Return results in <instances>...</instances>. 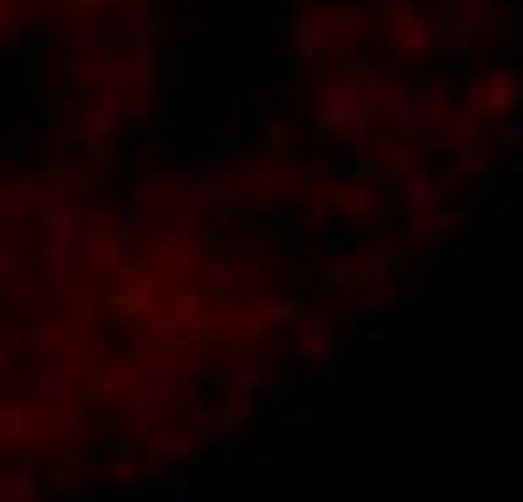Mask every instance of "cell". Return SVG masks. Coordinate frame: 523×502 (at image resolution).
<instances>
[{"mask_svg": "<svg viewBox=\"0 0 523 502\" xmlns=\"http://www.w3.org/2000/svg\"><path fill=\"white\" fill-rule=\"evenodd\" d=\"M382 189H388V199L398 204L408 220H435V215H440V199H445L450 184H445L440 173H429V168H408V173L382 168Z\"/></svg>", "mask_w": 523, "mask_h": 502, "instance_id": "obj_1", "label": "cell"}, {"mask_svg": "<svg viewBox=\"0 0 523 502\" xmlns=\"http://www.w3.org/2000/svg\"><path fill=\"white\" fill-rule=\"evenodd\" d=\"M100 27L110 42H121L126 53H152V42L163 37V16L152 6H131V0H110L100 11Z\"/></svg>", "mask_w": 523, "mask_h": 502, "instance_id": "obj_2", "label": "cell"}, {"mask_svg": "<svg viewBox=\"0 0 523 502\" xmlns=\"http://www.w3.org/2000/svg\"><path fill=\"white\" fill-rule=\"evenodd\" d=\"M194 325H204V299L189 288L173 309H163V314H142V319H136V335H142V340H184Z\"/></svg>", "mask_w": 523, "mask_h": 502, "instance_id": "obj_3", "label": "cell"}, {"mask_svg": "<svg viewBox=\"0 0 523 502\" xmlns=\"http://www.w3.org/2000/svg\"><path fill=\"white\" fill-rule=\"evenodd\" d=\"M288 178H304V184H314V189H340V184H356V168L335 147H314L304 157H293Z\"/></svg>", "mask_w": 523, "mask_h": 502, "instance_id": "obj_4", "label": "cell"}, {"mask_svg": "<svg viewBox=\"0 0 523 502\" xmlns=\"http://www.w3.org/2000/svg\"><path fill=\"white\" fill-rule=\"evenodd\" d=\"M388 204L393 199H388V189H382V184H356L346 194V204L335 210V220L351 225L356 236H367V231H377V225H382V210H388Z\"/></svg>", "mask_w": 523, "mask_h": 502, "instance_id": "obj_5", "label": "cell"}, {"mask_svg": "<svg viewBox=\"0 0 523 502\" xmlns=\"http://www.w3.org/2000/svg\"><path fill=\"white\" fill-rule=\"evenodd\" d=\"M293 37H299L304 42V48H314V53H346V42H340V37H346V16H340V11H304L299 21H293Z\"/></svg>", "mask_w": 523, "mask_h": 502, "instance_id": "obj_6", "label": "cell"}, {"mask_svg": "<svg viewBox=\"0 0 523 502\" xmlns=\"http://www.w3.org/2000/svg\"><path fill=\"white\" fill-rule=\"evenodd\" d=\"M142 84H152V53H105V79H100V89L136 95Z\"/></svg>", "mask_w": 523, "mask_h": 502, "instance_id": "obj_7", "label": "cell"}, {"mask_svg": "<svg viewBox=\"0 0 523 502\" xmlns=\"http://www.w3.org/2000/svg\"><path fill=\"white\" fill-rule=\"evenodd\" d=\"M382 116H388V126L398 136H419L424 131V95H419L414 84H393V95H388V105H382Z\"/></svg>", "mask_w": 523, "mask_h": 502, "instance_id": "obj_8", "label": "cell"}, {"mask_svg": "<svg viewBox=\"0 0 523 502\" xmlns=\"http://www.w3.org/2000/svg\"><path fill=\"white\" fill-rule=\"evenodd\" d=\"M157 293H163V272L147 267V262H131L121 272V309H142V304H157Z\"/></svg>", "mask_w": 523, "mask_h": 502, "instance_id": "obj_9", "label": "cell"}, {"mask_svg": "<svg viewBox=\"0 0 523 502\" xmlns=\"http://www.w3.org/2000/svg\"><path fill=\"white\" fill-rule=\"evenodd\" d=\"M126 121L131 126H168V89L142 84L136 95H126Z\"/></svg>", "mask_w": 523, "mask_h": 502, "instance_id": "obj_10", "label": "cell"}, {"mask_svg": "<svg viewBox=\"0 0 523 502\" xmlns=\"http://www.w3.org/2000/svg\"><path fill=\"white\" fill-rule=\"evenodd\" d=\"M32 204H48V184H32V178H0V215H21V210H32Z\"/></svg>", "mask_w": 523, "mask_h": 502, "instance_id": "obj_11", "label": "cell"}, {"mask_svg": "<svg viewBox=\"0 0 523 502\" xmlns=\"http://www.w3.org/2000/svg\"><path fill=\"white\" fill-rule=\"evenodd\" d=\"M6 309H16L21 319H32L42 309V288H37V262H21V272L11 278V293H6Z\"/></svg>", "mask_w": 523, "mask_h": 502, "instance_id": "obj_12", "label": "cell"}, {"mask_svg": "<svg viewBox=\"0 0 523 502\" xmlns=\"http://www.w3.org/2000/svg\"><path fill=\"white\" fill-rule=\"evenodd\" d=\"M199 84H204V58L178 42V48L168 53V89H173V95H184V89H199Z\"/></svg>", "mask_w": 523, "mask_h": 502, "instance_id": "obj_13", "label": "cell"}, {"mask_svg": "<svg viewBox=\"0 0 523 502\" xmlns=\"http://www.w3.org/2000/svg\"><path fill=\"white\" fill-rule=\"evenodd\" d=\"M419 95H424V131L419 136H440L445 131V116H450V89L440 84V74H429Z\"/></svg>", "mask_w": 523, "mask_h": 502, "instance_id": "obj_14", "label": "cell"}, {"mask_svg": "<svg viewBox=\"0 0 523 502\" xmlns=\"http://www.w3.org/2000/svg\"><path fill=\"white\" fill-rule=\"evenodd\" d=\"M142 236H147V215L136 210H116V220H110V241H116L121 257H131V251H142Z\"/></svg>", "mask_w": 523, "mask_h": 502, "instance_id": "obj_15", "label": "cell"}, {"mask_svg": "<svg viewBox=\"0 0 523 502\" xmlns=\"http://www.w3.org/2000/svg\"><path fill=\"white\" fill-rule=\"evenodd\" d=\"M236 283H241V272L231 267V257H210V262H204V272H199V288L210 293L215 304H225V299H231V293H236Z\"/></svg>", "mask_w": 523, "mask_h": 502, "instance_id": "obj_16", "label": "cell"}, {"mask_svg": "<svg viewBox=\"0 0 523 502\" xmlns=\"http://www.w3.org/2000/svg\"><path fill=\"white\" fill-rule=\"evenodd\" d=\"M95 393L105 398H121V393H136V361L121 356V361H105V367H95Z\"/></svg>", "mask_w": 523, "mask_h": 502, "instance_id": "obj_17", "label": "cell"}, {"mask_svg": "<svg viewBox=\"0 0 523 502\" xmlns=\"http://www.w3.org/2000/svg\"><path fill=\"white\" fill-rule=\"evenodd\" d=\"M84 126L100 131V136H121V131L131 126V121H126V100H105V95H100L95 105L84 110Z\"/></svg>", "mask_w": 523, "mask_h": 502, "instance_id": "obj_18", "label": "cell"}, {"mask_svg": "<svg viewBox=\"0 0 523 502\" xmlns=\"http://www.w3.org/2000/svg\"><path fill=\"white\" fill-rule=\"evenodd\" d=\"M398 267V246L393 241H382V236H372L367 246H361V272L377 283V278H388V272Z\"/></svg>", "mask_w": 523, "mask_h": 502, "instance_id": "obj_19", "label": "cell"}, {"mask_svg": "<svg viewBox=\"0 0 523 502\" xmlns=\"http://www.w3.org/2000/svg\"><path fill=\"white\" fill-rule=\"evenodd\" d=\"M58 74H63V84H100L105 79V58H95V53H68L58 63Z\"/></svg>", "mask_w": 523, "mask_h": 502, "instance_id": "obj_20", "label": "cell"}, {"mask_svg": "<svg viewBox=\"0 0 523 502\" xmlns=\"http://www.w3.org/2000/svg\"><path fill=\"white\" fill-rule=\"evenodd\" d=\"M335 152H340V157H356V163H361V157H377L382 147H377L372 126H340V131H335Z\"/></svg>", "mask_w": 523, "mask_h": 502, "instance_id": "obj_21", "label": "cell"}, {"mask_svg": "<svg viewBox=\"0 0 523 502\" xmlns=\"http://www.w3.org/2000/svg\"><path fill=\"white\" fill-rule=\"evenodd\" d=\"M246 142V126H204L199 131V152H215V157H236Z\"/></svg>", "mask_w": 523, "mask_h": 502, "instance_id": "obj_22", "label": "cell"}, {"mask_svg": "<svg viewBox=\"0 0 523 502\" xmlns=\"http://www.w3.org/2000/svg\"><path fill=\"white\" fill-rule=\"evenodd\" d=\"M429 241H440V225H435V220H414V225H408V231L393 241V246H398V262H414Z\"/></svg>", "mask_w": 523, "mask_h": 502, "instance_id": "obj_23", "label": "cell"}, {"mask_svg": "<svg viewBox=\"0 0 523 502\" xmlns=\"http://www.w3.org/2000/svg\"><path fill=\"white\" fill-rule=\"evenodd\" d=\"M330 335H335V319L330 314H314V309H304L299 325H293V340H299V346H325Z\"/></svg>", "mask_w": 523, "mask_h": 502, "instance_id": "obj_24", "label": "cell"}, {"mask_svg": "<svg viewBox=\"0 0 523 502\" xmlns=\"http://www.w3.org/2000/svg\"><path fill=\"white\" fill-rule=\"evenodd\" d=\"M152 257H157V262H194L199 246H194L184 231H163V241L152 246Z\"/></svg>", "mask_w": 523, "mask_h": 502, "instance_id": "obj_25", "label": "cell"}, {"mask_svg": "<svg viewBox=\"0 0 523 502\" xmlns=\"http://www.w3.org/2000/svg\"><path fill=\"white\" fill-rule=\"evenodd\" d=\"M335 377H340V356H325V351L304 356V367H299V382H335Z\"/></svg>", "mask_w": 523, "mask_h": 502, "instance_id": "obj_26", "label": "cell"}, {"mask_svg": "<svg viewBox=\"0 0 523 502\" xmlns=\"http://www.w3.org/2000/svg\"><path fill=\"white\" fill-rule=\"evenodd\" d=\"M204 330H210V335H241V309L231 299L215 304L210 314H204Z\"/></svg>", "mask_w": 523, "mask_h": 502, "instance_id": "obj_27", "label": "cell"}, {"mask_svg": "<svg viewBox=\"0 0 523 502\" xmlns=\"http://www.w3.org/2000/svg\"><path fill=\"white\" fill-rule=\"evenodd\" d=\"M450 173H456V178L487 173V152H482V147H471V142H461L456 152H450Z\"/></svg>", "mask_w": 523, "mask_h": 502, "instance_id": "obj_28", "label": "cell"}, {"mask_svg": "<svg viewBox=\"0 0 523 502\" xmlns=\"http://www.w3.org/2000/svg\"><path fill=\"white\" fill-rule=\"evenodd\" d=\"M246 194L257 199V215H262V210H278V199H283V184H278V178H272V173H257L252 184H246Z\"/></svg>", "mask_w": 523, "mask_h": 502, "instance_id": "obj_29", "label": "cell"}, {"mask_svg": "<svg viewBox=\"0 0 523 502\" xmlns=\"http://www.w3.org/2000/svg\"><path fill=\"white\" fill-rule=\"evenodd\" d=\"M361 304H367V314H382V309H393V304H398V283H393V278H377L367 293H361Z\"/></svg>", "mask_w": 523, "mask_h": 502, "instance_id": "obj_30", "label": "cell"}, {"mask_svg": "<svg viewBox=\"0 0 523 502\" xmlns=\"http://www.w3.org/2000/svg\"><path fill=\"white\" fill-rule=\"evenodd\" d=\"M325 314L335 319V325H346V319H361V314H367V304H361V293H335V299L325 304Z\"/></svg>", "mask_w": 523, "mask_h": 502, "instance_id": "obj_31", "label": "cell"}, {"mask_svg": "<svg viewBox=\"0 0 523 502\" xmlns=\"http://www.w3.org/2000/svg\"><path fill=\"white\" fill-rule=\"evenodd\" d=\"M346 283H361V257H340L325 267V288H346Z\"/></svg>", "mask_w": 523, "mask_h": 502, "instance_id": "obj_32", "label": "cell"}, {"mask_svg": "<svg viewBox=\"0 0 523 502\" xmlns=\"http://www.w3.org/2000/svg\"><path fill=\"white\" fill-rule=\"evenodd\" d=\"M236 382H241V387H257V393H262V387L272 382V377H267V356H262V351L246 356L241 367H236Z\"/></svg>", "mask_w": 523, "mask_h": 502, "instance_id": "obj_33", "label": "cell"}, {"mask_svg": "<svg viewBox=\"0 0 523 502\" xmlns=\"http://www.w3.org/2000/svg\"><path fill=\"white\" fill-rule=\"evenodd\" d=\"M330 220H335V210H330L325 199H314V194H309V199H304V231H314V236H320Z\"/></svg>", "mask_w": 523, "mask_h": 502, "instance_id": "obj_34", "label": "cell"}, {"mask_svg": "<svg viewBox=\"0 0 523 502\" xmlns=\"http://www.w3.org/2000/svg\"><path fill=\"white\" fill-rule=\"evenodd\" d=\"M0 152H6V157H27L32 152V136L21 126H6V131H0Z\"/></svg>", "mask_w": 523, "mask_h": 502, "instance_id": "obj_35", "label": "cell"}, {"mask_svg": "<svg viewBox=\"0 0 523 502\" xmlns=\"http://www.w3.org/2000/svg\"><path fill=\"white\" fill-rule=\"evenodd\" d=\"M293 346H299V340H293V335H267L257 351H262L267 361H288V356H293Z\"/></svg>", "mask_w": 523, "mask_h": 502, "instance_id": "obj_36", "label": "cell"}, {"mask_svg": "<svg viewBox=\"0 0 523 502\" xmlns=\"http://www.w3.org/2000/svg\"><path fill=\"white\" fill-rule=\"evenodd\" d=\"M63 361H68V367H74V377H79V372H89V361H95V351H89V340H84V335H74V346L63 351Z\"/></svg>", "mask_w": 523, "mask_h": 502, "instance_id": "obj_37", "label": "cell"}, {"mask_svg": "<svg viewBox=\"0 0 523 502\" xmlns=\"http://www.w3.org/2000/svg\"><path fill=\"white\" fill-rule=\"evenodd\" d=\"M293 393H299V382H283V377H272V382L262 387V398H267V403H288Z\"/></svg>", "mask_w": 523, "mask_h": 502, "instance_id": "obj_38", "label": "cell"}, {"mask_svg": "<svg viewBox=\"0 0 523 502\" xmlns=\"http://www.w3.org/2000/svg\"><path fill=\"white\" fill-rule=\"evenodd\" d=\"M241 283H246V293H257V299H262V293H278V288H272V278H267L262 267H252V272H246Z\"/></svg>", "mask_w": 523, "mask_h": 502, "instance_id": "obj_39", "label": "cell"}, {"mask_svg": "<svg viewBox=\"0 0 523 502\" xmlns=\"http://www.w3.org/2000/svg\"><path fill=\"white\" fill-rule=\"evenodd\" d=\"M0 37L16 42L21 37V21H16V6H0Z\"/></svg>", "mask_w": 523, "mask_h": 502, "instance_id": "obj_40", "label": "cell"}, {"mask_svg": "<svg viewBox=\"0 0 523 502\" xmlns=\"http://www.w3.org/2000/svg\"><path fill=\"white\" fill-rule=\"evenodd\" d=\"M267 241H272L267 225H246V251H267Z\"/></svg>", "mask_w": 523, "mask_h": 502, "instance_id": "obj_41", "label": "cell"}, {"mask_svg": "<svg viewBox=\"0 0 523 502\" xmlns=\"http://www.w3.org/2000/svg\"><path fill=\"white\" fill-rule=\"evenodd\" d=\"M189 424H194V429H215V408H204V403H189Z\"/></svg>", "mask_w": 523, "mask_h": 502, "instance_id": "obj_42", "label": "cell"}, {"mask_svg": "<svg viewBox=\"0 0 523 502\" xmlns=\"http://www.w3.org/2000/svg\"><path fill=\"white\" fill-rule=\"evenodd\" d=\"M356 351H361V340H356V335L340 340V361H356Z\"/></svg>", "mask_w": 523, "mask_h": 502, "instance_id": "obj_43", "label": "cell"}, {"mask_svg": "<svg viewBox=\"0 0 523 502\" xmlns=\"http://www.w3.org/2000/svg\"><path fill=\"white\" fill-rule=\"evenodd\" d=\"M435 267H440V262H435V257H419V288H424V283H429V278H435Z\"/></svg>", "mask_w": 523, "mask_h": 502, "instance_id": "obj_44", "label": "cell"}, {"mask_svg": "<svg viewBox=\"0 0 523 502\" xmlns=\"http://www.w3.org/2000/svg\"><path fill=\"white\" fill-rule=\"evenodd\" d=\"M471 251H482V241H476V236H466V241H456V257H471Z\"/></svg>", "mask_w": 523, "mask_h": 502, "instance_id": "obj_45", "label": "cell"}, {"mask_svg": "<svg viewBox=\"0 0 523 502\" xmlns=\"http://www.w3.org/2000/svg\"><path fill=\"white\" fill-rule=\"evenodd\" d=\"M131 6H152V0H131Z\"/></svg>", "mask_w": 523, "mask_h": 502, "instance_id": "obj_46", "label": "cell"}, {"mask_svg": "<svg viewBox=\"0 0 523 502\" xmlns=\"http://www.w3.org/2000/svg\"><path fill=\"white\" fill-rule=\"evenodd\" d=\"M189 6H199V0H189Z\"/></svg>", "mask_w": 523, "mask_h": 502, "instance_id": "obj_47", "label": "cell"}, {"mask_svg": "<svg viewBox=\"0 0 523 502\" xmlns=\"http://www.w3.org/2000/svg\"><path fill=\"white\" fill-rule=\"evenodd\" d=\"M0 361H6V356H0Z\"/></svg>", "mask_w": 523, "mask_h": 502, "instance_id": "obj_48", "label": "cell"}]
</instances>
